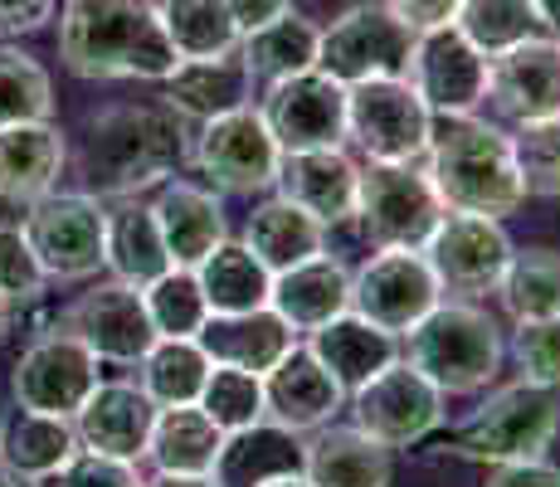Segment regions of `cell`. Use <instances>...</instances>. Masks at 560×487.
<instances>
[{"label":"cell","mask_w":560,"mask_h":487,"mask_svg":"<svg viewBox=\"0 0 560 487\" xmlns=\"http://www.w3.org/2000/svg\"><path fill=\"white\" fill-rule=\"evenodd\" d=\"M59 54L79 79H152L176 69L156 0H69L59 10Z\"/></svg>","instance_id":"6da1fadb"},{"label":"cell","mask_w":560,"mask_h":487,"mask_svg":"<svg viewBox=\"0 0 560 487\" xmlns=\"http://www.w3.org/2000/svg\"><path fill=\"white\" fill-rule=\"evenodd\" d=\"M180 161H186V117L180 113H171L166 103L107 107L89 123L79 151V181L98 200H122V195L176 176Z\"/></svg>","instance_id":"7a4b0ae2"},{"label":"cell","mask_w":560,"mask_h":487,"mask_svg":"<svg viewBox=\"0 0 560 487\" xmlns=\"http://www.w3.org/2000/svg\"><path fill=\"white\" fill-rule=\"evenodd\" d=\"M424 176L439 190L444 210L488 214L508 220L526 205L522 176H516L512 137L482 117H444L424 147Z\"/></svg>","instance_id":"3957f363"},{"label":"cell","mask_w":560,"mask_h":487,"mask_svg":"<svg viewBox=\"0 0 560 487\" xmlns=\"http://www.w3.org/2000/svg\"><path fill=\"white\" fill-rule=\"evenodd\" d=\"M405 361L444 395H478L502 366V332L472 302L439 298L405 332Z\"/></svg>","instance_id":"277c9868"},{"label":"cell","mask_w":560,"mask_h":487,"mask_svg":"<svg viewBox=\"0 0 560 487\" xmlns=\"http://www.w3.org/2000/svg\"><path fill=\"white\" fill-rule=\"evenodd\" d=\"M560 429V390L516 381L498 395H488L468 419L458 425L454 449L472 463H512V459H541Z\"/></svg>","instance_id":"5b68a950"},{"label":"cell","mask_w":560,"mask_h":487,"mask_svg":"<svg viewBox=\"0 0 560 487\" xmlns=\"http://www.w3.org/2000/svg\"><path fill=\"white\" fill-rule=\"evenodd\" d=\"M357 220L375 248H424L434 224L444 220V200L415 161H365Z\"/></svg>","instance_id":"8992f818"},{"label":"cell","mask_w":560,"mask_h":487,"mask_svg":"<svg viewBox=\"0 0 560 487\" xmlns=\"http://www.w3.org/2000/svg\"><path fill=\"white\" fill-rule=\"evenodd\" d=\"M25 240L35 248L45 278L83 283L103 268V200L89 190H49L30 205Z\"/></svg>","instance_id":"52a82bcc"},{"label":"cell","mask_w":560,"mask_h":487,"mask_svg":"<svg viewBox=\"0 0 560 487\" xmlns=\"http://www.w3.org/2000/svg\"><path fill=\"white\" fill-rule=\"evenodd\" d=\"M434 137V113L409 79H365L347 89V142L365 161H419Z\"/></svg>","instance_id":"ba28073f"},{"label":"cell","mask_w":560,"mask_h":487,"mask_svg":"<svg viewBox=\"0 0 560 487\" xmlns=\"http://www.w3.org/2000/svg\"><path fill=\"white\" fill-rule=\"evenodd\" d=\"M190 161H196L200 176L210 181L214 190L254 195V190H273L283 151H278L273 132H268L264 113L249 103V107H234V113L200 123Z\"/></svg>","instance_id":"9c48e42d"},{"label":"cell","mask_w":560,"mask_h":487,"mask_svg":"<svg viewBox=\"0 0 560 487\" xmlns=\"http://www.w3.org/2000/svg\"><path fill=\"white\" fill-rule=\"evenodd\" d=\"M409 49H415V30L405 20H395L385 5H357L322 30L317 69L347 89L365 79H405Z\"/></svg>","instance_id":"30bf717a"},{"label":"cell","mask_w":560,"mask_h":487,"mask_svg":"<svg viewBox=\"0 0 560 487\" xmlns=\"http://www.w3.org/2000/svg\"><path fill=\"white\" fill-rule=\"evenodd\" d=\"M351 419L361 434H371L385 449H409L444 425V390H434L400 356L351 390Z\"/></svg>","instance_id":"8fae6325"},{"label":"cell","mask_w":560,"mask_h":487,"mask_svg":"<svg viewBox=\"0 0 560 487\" xmlns=\"http://www.w3.org/2000/svg\"><path fill=\"white\" fill-rule=\"evenodd\" d=\"M405 79L434 117H468L488 103V54L458 25L419 30Z\"/></svg>","instance_id":"7c38bea8"},{"label":"cell","mask_w":560,"mask_h":487,"mask_svg":"<svg viewBox=\"0 0 560 487\" xmlns=\"http://www.w3.org/2000/svg\"><path fill=\"white\" fill-rule=\"evenodd\" d=\"M98 356L89 351L73 332L54 327L45 337H35L20 351L15 371H10V390H15V405L39 409V415H59L73 419L83 409V399L93 395L98 375Z\"/></svg>","instance_id":"4fadbf2b"},{"label":"cell","mask_w":560,"mask_h":487,"mask_svg":"<svg viewBox=\"0 0 560 487\" xmlns=\"http://www.w3.org/2000/svg\"><path fill=\"white\" fill-rule=\"evenodd\" d=\"M419 254L429 258V268H434V278L444 292L478 298V292H498L516 248L508 240V230H502V220L444 210V220L434 224V234L424 240Z\"/></svg>","instance_id":"5bb4252c"},{"label":"cell","mask_w":560,"mask_h":487,"mask_svg":"<svg viewBox=\"0 0 560 487\" xmlns=\"http://www.w3.org/2000/svg\"><path fill=\"white\" fill-rule=\"evenodd\" d=\"M439 298L444 288L419 248H381L351 274V312L395 337H405Z\"/></svg>","instance_id":"9a60e30c"},{"label":"cell","mask_w":560,"mask_h":487,"mask_svg":"<svg viewBox=\"0 0 560 487\" xmlns=\"http://www.w3.org/2000/svg\"><path fill=\"white\" fill-rule=\"evenodd\" d=\"M258 113H264L278 151L347 147V83H337L322 69L268 83Z\"/></svg>","instance_id":"2e32d148"},{"label":"cell","mask_w":560,"mask_h":487,"mask_svg":"<svg viewBox=\"0 0 560 487\" xmlns=\"http://www.w3.org/2000/svg\"><path fill=\"white\" fill-rule=\"evenodd\" d=\"M63 332H73L98 361H113V366H137L156 341L142 288L117 283V278L83 292V298L63 312Z\"/></svg>","instance_id":"e0dca14e"},{"label":"cell","mask_w":560,"mask_h":487,"mask_svg":"<svg viewBox=\"0 0 560 487\" xmlns=\"http://www.w3.org/2000/svg\"><path fill=\"white\" fill-rule=\"evenodd\" d=\"M488 97L512 123L560 117V39L532 35L512 49L488 54Z\"/></svg>","instance_id":"ac0fdd59"},{"label":"cell","mask_w":560,"mask_h":487,"mask_svg":"<svg viewBox=\"0 0 560 487\" xmlns=\"http://www.w3.org/2000/svg\"><path fill=\"white\" fill-rule=\"evenodd\" d=\"M347 405V390L331 381V371L307 351L303 341L288 346V356L264 371V409L268 425L288 429V434H312V429L331 425V415Z\"/></svg>","instance_id":"d6986e66"},{"label":"cell","mask_w":560,"mask_h":487,"mask_svg":"<svg viewBox=\"0 0 560 487\" xmlns=\"http://www.w3.org/2000/svg\"><path fill=\"white\" fill-rule=\"evenodd\" d=\"M278 195L303 205L312 220L347 224L357 220V186L361 166L347 156V147H312V151H283L278 161Z\"/></svg>","instance_id":"ffe728a7"},{"label":"cell","mask_w":560,"mask_h":487,"mask_svg":"<svg viewBox=\"0 0 560 487\" xmlns=\"http://www.w3.org/2000/svg\"><path fill=\"white\" fill-rule=\"evenodd\" d=\"M152 425H156V405L142 395V385H127V381H98L93 395L83 399V409L73 415L83 449L107 453V459H127V463L147 459Z\"/></svg>","instance_id":"44dd1931"},{"label":"cell","mask_w":560,"mask_h":487,"mask_svg":"<svg viewBox=\"0 0 560 487\" xmlns=\"http://www.w3.org/2000/svg\"><path fill=\"white\" fill-rule=\"evenodd\" d=\"M79 429L73 419L39 415V409L15 405L0 419V468L15 483H54L73 459H79Z\"/></svg>","instance_id":"7402d4cb"},{"label":"cell","mask_w":560,"mask_h":487,"mask_svg":"<svg viewBox=\"0 0 560 487\" xmlns=\"http://www.w3.org/2000/svg\"><path fill=\"white\" fill-rule=\"evenodd\" d=\"M254 73L249 63L240 59V49L214 54V59H180L176 69L161 79L166 89V107L180 113L186 123H210V117H224L234 107L254 103Z\"/></svg>","instance_id":"603a6c76"},{"label":"cell","mask_w":560,"mask_h":487,"mask_svg":"<svg viewBox=\"0 0 560 487\" xmlns=\"http://www.w3.org/2000/svg\"><path fill=\"white\" fill-rule=\"evenodd\" d=\"M196 341L210 356V366H234V371L264 375L288 356L298 332L273 308H254V312H210V322L200 327Z\"/></svg>","instance_id":"cb8c5ba5"},{"label":"cell","mask_w":560,"mask_h":487,"mask_svg":"<svg viewBox=\"0 0 560 487\" xmlns=\"http://www.w3.org/2000/svg\"><path fill=\"white\" fill-rule=\"evenodd\" d=\"M268 308L293 332H317L322 322L351 312V268L322 248L307 264H293V268H283V274H273Z\"/></svg>","instance_id":"d4e9b609"},{"label":"cell","mask_w":560,"mask_h":487,"mask_svg":"<svg viewBox=\"0 0 560 487\" xmlns=\"http://www.w3.org/2000/svg\"><path fill=\"white\" fill-rule=\"evenodd\" d=\"M63 166H69V142L49 117L0 127V200L5 205H35L39 195L59 186Z\"/></svg>","instance_id":"484cf974"},{"label":"cell","mask_w":560,"mask_h":487,"mask_svg":"<svg viewBox=\"0 0 560 487\" xmlns=\"http://www.w3.org/2000/svg\"><path fill=\"white\" fill-rule=\"evenodd\" d=\"M152 214L161 224V240H166L171 268H196L214 244L230 240L224 205L214 200V190L190 186V181H166L152 200Z\"/></svg>","instance_id":"4316f807"},{"label":"cell","mask_w":560,"mask_h":487,"mask_svg":"<svg viewBox=\"0 0 560 487\" xmlns=\"http://www.w3.org/2000/svg\"><path fill=\"white\" fill-rule=\"evenodd\" d=\"M103 268L117 283H132V288H147L152 278L171 268L152 205H137L132 195L103 205Z\"/></svg>","instance_id":"83f0119b"},{"label":"cell","mask_w":560,"mask_h":487,"mask_svg":"<svg viewBox=\"0 0 560 487\" xmlns=\"http://www.w3.org/2000/svg\"><path fill=\"white\" fill-rule=\"evenodd\" d=\"M303 346L327 366L331 381L347 390V395L371 381L375 371H385L390 361H400V337H395V332H381L375 322L357 317V312H341V317L322 322L317 332H307Z\"/></svg>","instance_id":"f1b7e54d"},{"label":"cell","mask_w":560,"mask_h":487,"mask_svg":"<svg viewBox=\"0 0 560 487\" xmlns=\"http://www.w3.org/2000/svg\"><path fill=\"white\" fill-rule=\"evenodd\" d=\"M312 487H390V449L351 429H312L298 459Z\"/></svg>","instance_id":"f546056e"},{"label":"cell","mask_w":560,"mask_h":487,"mask_svg":"<svg viewBox=\"0 0 560 487\" xmlns=\"http://www.w3.org/2000/svg\"><path fill=\"white\" fill-rule=\"evenodd\" d=\"M244 244H249V254L268 268V274H283V268L307 264L312 254L327 248V224L312 220L303 205L273 195V200H264L249 214V224H244Z\"/></svg>","instance_id":"4dcf8cb0"},{"label":"cell","mask_w":560,"mask_h":487,"mask_svg":"<svg viewBox=\"0 0 560 487\" xmlns=\"http://www.w3.org/2000/svg\"><path fill=\"white\" fill-rule=\"evenodd\" d=\"M224 439L230 434L200 405H171V409H156L147 459L156 463V473H214Z\"/></svg>","instance_id":"1f68e13d"},{"label":"cell","mask_w":560,"mask_h":487,"mask_svg":"<svg viewBox=\"0 0 560 487\" xmlns=\"http://www.w3.org/2000/svg\"><path fill=\"white\" fill-rule=\"evenodd\" d=\"M317 45H322V30L307 15H298V10H283L278 20L240 35V59L249 63L254 79L278 83V79L317 69Z\"/></svg>","instance_id":"d6a6232c"},{"label":"cell","mask_w":560,"mask_h":487,"mask_svg":"<svg viewBox=\"0 0 560 487\" xmlns=\"http://www.w3.org/2000/svg\"><path fill=\"white\" fill-rule=\"evenodd\" d=\"M200 292L210 302V312H254L268 308V292H273V274L249 254V244H214L210 254L196 264Z\"/></svg>","instance_id":"836d02e7"},{"label":"cell","mask_w":560,"mask_h":487,"mask_svg":"<svg viewBox=\"0 0 560 487\" xmlns=\"http://www.w3.org/2000/svg\"><path fill=\"white\" fill-rule=\"evenodd\" d=\"M205 375H210V356L200 351L196 337H156L152 351L137 361V385L156 409L196 405Z\"/></svg>","instance_id":"e575fe53"},{"label":"cell","mask_w":560,"mask_h":487,"mask_svg":"<svg viewBox=\"0 0 560 487\" xmlns=\"http://www.w3.org/2000/svg\"><path fill=\"white\" fill-rule=\"evenodd\" d=\"M298 459H303L298 434H288V429H278L264 419V425L224 439L220 463H214V483L220 487H254V483L273 478V473L298 468Z\"/></svg>","instance_id":"d590c367"},{"label":"cell","mask_w":560,"mask_h":487,"mask_svg":"<svg viewBox=\"0 0 560 487\" xmlns=\"http://www.w3.org/2000/svg\"><path fill=\"white\" fill-rule=\"evenodd\" d=\"M156 10L176 59H214V54L240 49L230 0H161Z\"/></svg>","instance_id":"8d00e7d4"},{"label":"cell","mask_w":560,"mask_h":487,"mask_svg":"<svg viewBox=\"0 0 560 487\" xmlns=\"http://www.w3.org/2000/svg\"><path fill=\"white\" fill-rule=\"evenodd\" d=\"M498 292H502V308H508L516 322L560 317V254L556 248H526V254H512Z\"/></svg>","instance_id":"74e56055"},{"label":"cell","mask_w":560,"mask_h":487,"mask_svg":"<svg viewBox=\"0 0 560 487\" xmlns=\"http://www.w3.org/2000/svg\"><path fill=\"white\" fill-rule=\"evenodd\" d=\"M142 302L156 337H200V327L210 322V302L200 292L196 268H166L142 288Z\"/></svg>","instance_id":"f35d334b"},{"label":"cell","mask_w":560,"mask_h":487,"mask_svg":"<svg viewBox=\"0 0 560 487\" xmlns=\"http://www.w3.org/2000/svg\"><path fill=\"white\" fill-rule=\"evenodd\" d=\"M196 405L224 429V434H244V429H254V425H264V419H268V409H264V375L234 371V366H210V375H205V390H200Z\"/></svg>","instance_id":"ab89813d"},{"label":"cell","mask_w":560,"mask_h":487,"mask_svg":"<svg viewBox=\"0 0 560 487\" xmlns=\"http://www.w3.org/2000/svg\"><path fill=\"white\" fill-rule=\"evenodd\" d=\"M54 113V83L45 63L25 49L0 45V127L45 123Z\"/></svg>","instance_id":"60d3db41"},{"label":"cell","mask_w":560,"mask_h":487,"mask_svg":"<svg viewBox=\"0 0 560 487\" xmlns=\"http://www.w3.org/2000/svg\"><path fill=\"white\" fill-rule=\"evenodd\" d=\"M454 25L482 54H498V49H512V45H522V39H532L536 30H541V20H536L532 0H463Z\"/></svg>","instance_id":"b9f144b4"},{"label":"cell","mask_w":560,"mask_h":487,"mask_svg":"<svg viewBox=\"0 0 560 487\" xmlns=\"http://www.w3.org/2000/svg\"><path fill=\"white\" fill-rule=\"evenodd\" d=\"M512 156L526 200H560V117L516 123Z\"/></svg>","instance_id":"7bdbcfd3"},{"label":"cell","mask_w":560,"mask_h":487,"mask_svg":"<svg viewBox=\"0 0 560 487\" xmlns=\"http://www.w3.org/2000/svg\"><path fill=\"white\" fill-rule=\"evenodd\" d=\"M512 361H516V371H522V381L560 390V317L516 322Z\"/></svg>","instance_id":"ee69618b"},{"label":"cell","mask_w":560,"mask_h":487,"mask_svg":"<svg viewBox=\"0 0 560 487\" xmlns=\"http://www.w3.org/2000/svg\"><path fill=\"white\" fill-rule=\"evenodd\" d=\"M45 268H39L35 248H30L20 224H0V298L10 302H35L45 292Z\"/></svg>","instance_id":"f6af8a7d"},{"label":"cell","mask_w":560,"mask_h":487,"mask_svg":"<svg viewBox=\"0 0 560 487\" xmlns=\"http://www.w3.org/2000/svg\"><path fill=\"white\" fill-rule=\"evenodd\" d=\"M59 487H147V478L137 473V463H127V459H107V453L79 449V459L59 473Z\"/></svg>","instance_id":"bcb514c9"},{"label":"cell","mask_w":560,"mask_h":487,"mask_svg":"<svg viewBox=\"0 0 560 487\" xmlns=\"http://www.w3.org/2000/svg\"><path fill=\"white\" fill-rule=\"evenodd\" d=\"M482 487H560V468L541 459H512V463H492L488 483Z\"/></svg>","instance_id":"7dc6e473"},{"label":"cell","mask_w":560,"mask_h":487,"mask_svg":"<svg viewBox=\"0 0 560 487\" xmlns=\"http://www.w3.org/2000/svg\"><path fill=\"white\" fill-rule=\"evenodd\" d=\"M385 10H390L395 20H405L409 30H439V25H454V15H458V5L463 0H381Z\"/></svg>","instance_id":"c3c4849f"},{"label":"cell","mask_w":560,"mask_h":487,"mask_svg":"<svg viewBox=\"0 0 560 487\" xmlns=\"http://www.w3.org/2000/svg\"><path fill=\"white\" fill-rule=\"evenodd\" d=\"M54 20V0H0V35H35Z\"/></svg>","instance_id":"681fc988"},{"label":"cell","mask_w":560,"mask_h":487,"mask_svg":"<svg viewBox=\"0 0 560 487\" xmlns=\"http://www.w3.org/2000/svg\"><path fill=\"white\" fill-rule=\"evenodd\" d=\"M234 10V25H240V35H249V30L268 25V20H278L283 10H293V0H230Z\"/></svg>","instance_id":"f907efd6"},{"label":"cell","mask_w":560,"mask_h":487,"mask_svg":"<svg viewBox=\"0 0 560 487\" xmlns=\"http://www.w3.org/2000/svg\"><path fill=\"white\" fill-rule=\"evenodd\" d=\"M147 487H220L214 473H156Z\"/></svg>","instance_id":"816d5d0a"},{"label":"cell","mask_w":560,"mask_h":487,"mask_svg":"<svg viewBox=\"0 0 560 487\" xmlns=\"http://www.w3.org/2000/svg\"><path fill=\"white\" fill-rule=\"evenodd\" d=\"M541 30H551V39H560V0H532Z\"/></svg>","instance_id":"f5cc1de1"},{"label":"cell","mask_w":560,"mask_h":487,"mask_svg":"<svg viewBox=\"0 0 560 487\" xmlns=\"http://www.w3.org/2000/svg\"><path fill=\"white\" fill-rule=\"evenodd\" d=\"M254 487H312V483L303 478V468H288V473H273V478H264Z\"/></svg>","instance_id":"db71d44e"},{"label":"cell","mask_w":560,"mask_h":487,"mask_svg":"<svg viewBox=\"0 0 560 487\" xmlns=\"http://www.w3.org/2000/svg\"><path fill=\"white\" fill-rule=\"evenodd\" d=\"M10 327H15V302H10V298H0V341L10 337Z\"/></svg>","instance_id":"11a10c76"},{"label":"cell","mask_w":560,"mask_h":487,"mask_svg":"<svg viewBox=\"0 0 560 487\" xmlns=\"http://www.w3.org/2000/svg\"><path fill=\"white\" fill-rule=\"evenodd\" d=\"M0 487H25V483H15V478H10L5 468H0Z\"/></svg>","instance_id":"9f6ffc18"},{"label":"cell","mask_w":560,"mask_h":487,"mask_svg":"<svg viewBox=\"0 0 560 487\" xmlns=\"http://www.w3.org/2000/svg\"><path fill=\"white\" fill-rule=\"evenodd\" d=\"M30 487H39V483H30Z\"/></svg>","instance_id":"6f0895ef"}]
</instances>
